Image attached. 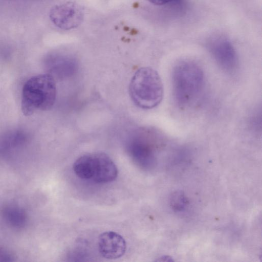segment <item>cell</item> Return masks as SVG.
<instances>
[{
    "instance_id": "cell-9",
    "label": "cell",
    "mask_w": 262,
    "mask_h": 262,
    "mask_svg": "<svg viewBox=\"0 0 262 262\" xmlns=\"http://www.w3.org/2000/svg\"><path fill=\"white\" fill-rule=\"evenodd\" d=\"M188 200L185 193L181 190H175L169 196V204L175 212L184 211L188 205Z\"/></svg>"
},
{
    "instance_id": "cell-1",
    "label": "cell",
    "mask_w": 262,
    "mask_h": 262,
    "mask_svg": "<svg viewBox=\"0 0 262 262\" xmlns=\"http://www.w3.org/2000/svg\"><path fill=\"white\" fill-rule=\"evenodd\" d=\"M204 85V74L196 62L188 60L178 62L172 72V90L178 106L185 108L198 98Z\"/></svg>"
},
{
    "instance_id": "cell-5",
    "label": "cell",
    "mask_w": 262,
    "mask_h": 262,
    "mask_svg": "<svg viewBox=\"0 0 262 262\" xmlns=\"http://www.w3.org/2000/svg\"><path fill=\"white\" fill-rule=\"evenodd\" d=\"M160 134L148 128L135 130L129 137L127 147L131 156L140 164L148 167L155 161V148L160 141Z\"/></svg>"
},
{
    "instance_id": "cell-3",
    "label": "cell",
    "mask_w": 262,
    "mask_h": 262,
    "mask_svg": "<svg viewBox=\"0 0 262 262\" xmlns=\"http://www.w3.org/2000/svg\"><path fill=\"white\" fill-rule=\"evenodd\" d=\"M134 103L143 109H151L161 102L163 86L158 72L149 67L139 69L133 76L129 86Z\"/></svg>"
},
{
    "instance_id": "cell-10",
    "label": "cell",
    "mask_w": 262,
    "mask_h": 262,
    "mask_svg": "<svg viewBox=\"0 0 262 262\" xmlns=\"http://www.w3.org/2000/svg\"><path fill=\"white\" fill-rule=\"evenodd\" d=\"M150 3L156 5H163L172 2L173 0H147Z\"/></svg>"
},
{
    "instance_id": "cell-6",
    "label": "cell",
    "mask_w": 262,
    "mask_h": 262,
    "mask_svg": "<svg viewBox=\"0 0 262 262\" xmlns=\"http://www.w3.org/2000/svg\"><path fill=\"white\" fill-rule=\"evenodd\" d=\"M207 48L217 64L227 72H233L237 67L238 60L231 43L222 36L213 37L207 43Z\"/></svg>"
},
{
    "instance_id": "cell-2",
    "label": "cell",
    "mask_w": 262,
    "mask_h": 262,
    "mask_svg": "<svg viewBox=\"0 0 262 262\" xmlns=\"http://www.w3.org/2000/svg\"><path fill=\"white\" fill-rule=\"evenodd\" d=\"M56 96V83L51 75L42 74L32 77L23 88L22 112L28 116L37 111L49 110L55 103Z\"/></svg>"
},
{
    "instance_id": "cell-4",
    "label": "cell",
    "mask_w": 262,
    "mask_h": 262,
    "mask_svg": "<svg viewBox=\"0 0 262 262\" xmlns=\"http://www.w3.org/2000/svg\"><path fill=\"white\" fill-rule=\"evenodd\" d=\"M73 168L79 178L98 184L111 182L118 175V169L113 161L102 152L80 156L74 163Z\"/></svg>"
},
{
    "instance_id": "cell-11",
    "label": "cell",
    "mask_w": 262,
    "mask_h": 262,
    "mask_svg": "<svg viewBox=\"0 0 262 262\" xmlns=\"http://www.w3.org/2000/svg\"><path fill=\"white\" fill-rule=\"evenodd\" d=\"M156 261H173V259L169 256L164 255V256H162L158 258V259L156 260Z\"/></svg>"
},
{
    "instance_id": "cell-7",
    "label": "cell",
    "mask_w": 262,
    "mask_h": 262,
    "mask_svg": "<svg viewBox=\"0 0 262 262\" xmlns=\"http://www.w3.org/2000/svg\"><path fill=\"white\" fill-rule=\"evenodd\" d=\"M49 17L58 28L69 30L76 28L81 23L83 13L78 5L68 2L54 6L50 11Z\"/></svg>"
},
{
    "instance_id": "cell-8",
    "label": "cell",
    "mask_w": 262,
    "mask_h": 262,
    "mask_svg": "<svg viewBox=\"0 0 262 262\" xmlns=\"http://www.w3.org/2000/svg\"><path fill=\"white\" fill-rule=\"evenodd\" d=\"M100 254L107 259H116L123 256L126 244L123 237L114 231H106L100 235L98 241Z\"/></svg>"
}]
</instances>
